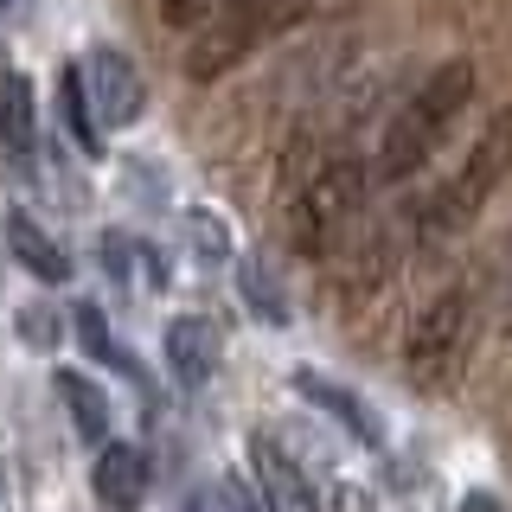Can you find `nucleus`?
<instances>
[{"label":"nucleus","mask_w":512,"mask_h":512,"mask_svg":"<svg viewBox=\"0 0 512 512\" xmlns=\"http://www.w3.org/2000/svg\"><path fill=\"white\" fill-rule=\"evenodd\" d=\"M474 103V64L468 58H448L416 84L397 116L384 122V141H378V180H410L416 167H429V154L448 141L455 116Z\"/></svg>","instance_id":"obj_1"},{"label":"nucleus","mask_w":512,"mask_h":512,"mask_svg":"<svg viewBox=\"0 0 512 512\" xmlns=\"http://www.w3.org/2000/svg\"><path fill=\"white\" fill-rule=\"evenodd\" d=\"M365 186H372V173H365L352 154H340L320 173H308V186H301L295 205H288V244L308 256V263L340 256L352 224H359V212H365Z\"/></svg>","instance_id":"obj_2"},{"label":"nucleus","mask_w":512,"mask_h":512,"mask_svg":"<svg viewBox=\"0 0 512 512\" xmlns=\"http://www.w3.org/2000/svg\"><path fill=\"white\" fill-rule=\"evenodd\" d=\"M468 346H474V301L468 288H442L404 327V378L416 391H448L468 365Z\"/></svg>","instance_id":"obj_3"},{"label":"nucleus","mask_w":512,"mask_h":512,"mask_svg":"<svg viewBox=\"0 0 512 512\" xmlns=\"http://www.w3.org/2000/svg\"><path fill=\"white\" fill-rule=\"evenodd\" d=\"M512 173V122H487L474 135V148L461 154V167L442 180V192L429 199L423 212V231L429 237H455L468 231V224L493 205V192H500V180Z\"/></svg>","instance_id":"obj_4"},{"label":"nucleus","mask_w":512,"mask_h":512,"mask_svg":"<svg viewBox=\"0 0 512 512\" xmlns=\"http://www.w3.org/2000/svg\"><path fill=\"white\" fill-rule=\"evenodd\" d=\"M77 84H84V109H90L96 135L103 128H135L148 116V84H141L135 58L116 52V45H90L84 64H77Z\"/></svg>","instance_id":"obj_5"},{"label":"nucleus","mask_w":512,"mask_h":512,"mask_svg":"<svg viewBox=\"0 0 512 512\" xmlns=\"http://www.w3.org/2000/svg\"><path fill=\"white\" fill-rule=\"evenodd\" d=\"M160 352H167V372L186 384V391H199V384L218 378V359H224V327L212 314H180L167 320V340H160Z\"/></svg>","instance_id":"obj_6"},{"label":"nucleus","mask_w":512,"mask_h":512,"mask_svg":"<svg viewBox=\"0 0 512 512\" xmlns=\"http://www.w3.org/2000/svg\"><path fill=\"white\" fill-rule=\"evenodd\" d=\"M288 384H295V391L308 397V404H314L320 416H333V423H340L352 442H365V448H384V423H378V410L365 404L359 391H346L340 378L314 372V365H295V378H288Z\"/></svg>","instance_id":"obj_7"},{"label":"nucleus","mask_w":512,"mask_h":512,"mask_svg":"<svg viewBox=\"0 0 512 512\" xmlns=\"http://www.w3.org/2000/svg\"><path fill=\"white\" fill-rule=\"evenodd\" d=\"M250 468H256V487H263L269 512H320L314 480L301 474V461L276 436H250Z\"/></svg>","instance_id":"obj_8"},{"label":"nucleus","mask_w":512,"mask_h":512,"mask_svg":"<svg viewBox=\"0 0 512 512\" xmlns=\"http://www.w3.org/2000/svg\"><path fill=\"white\" fill-rule=\"evenodd\" d=\"M90 487L109 512H135L148 500V455H141L135 442H103V455H96V468H90Z\"/></svg>","instance_id":"obj_9"},{"label":"nucleus","mask_w":512,"mask_h":512,"mask_svg":"<svg viewBox=\"0 0 512 512\" xmlns=\"http://www.w3.org/2000/svg\"><path fill=\"white\" fill-rule=\"evenodd\" d=\"M0 148L13 160H32L39 148V96H32V77L0 64Z\"/></svg>","instance_id":"obj_10"},{"label":"nucleus","mask_w":512,"mask_h":512,"mask_svg":"<svg viewBox=\"0 0 512 512\" xmlns=\"http://www.w3.org/2000/svg\"><path fill=\"white\" fill-rule=\"evenodd\" d=\"M7 250H13V263H20L26 276H39V282H71V256L58 250L52 231H39V218L13 212V218H7Z\"/></svg>","instance_id":"obj_11"},{"label":"nucleus","mask_w":512,"mask_h":512,"mask_svg":"<svg viewBox=\"0 0 512 512\" xmlns=\"http://www.w3.org/2000/svg\"><path fill=\"white\" fill-rule=\"evenodd\" d=\"M58 397H64V410H71V429L84 442H109V429H116V410H109V391L96 384L90 372H58Z\"/></svg>","instance_id":"obj_12"},{"label":"nucleus","mask_w":512,"mask_h":512,"mask_svg":"<svg viewBox=\"0 0 512 512\" xmlns=\"http://www.w3.org/2000/svg\"><path fill=\"white\" fill-rule=\"evenodd\" d=\"M103 263H109V276L128 282V288H167L160 250L148 237H135V231H103Z\"/></svg>","instance_id":"obj_13"},{"label":"nucleus","mask_w":512,"mask_h":512,"mask_svg":"<svg viewBox=\"0 0 512 512\" xmlns=\"http://www.w3.org/2000/svg\"><path fill=\"white\" fill-rule=\"evenodd\" d=\"M237 295H244V308L263 320V327H288V320H295L288 288H282V276H276L269 256H244V263H237Z\"/></svg>","instance_id":"obj_14"},{"label":"nucleus","mask_w":512,"mask_h":512,"mask_svg":"<svg viewBox=\"0 0 512 512\" xmlns=\"http://www.w3.org/2000/svg\"><path fill=\"white\" fill-rule=\"evenodd\" d=\"M71 327H77V340H84V352H90V359L116 365V372H128V378L141 384V391H148V378H141V365H135V359H128V352L116 346V333H109V320H103V308H90V301H84V308L71 314Z\"/></svg>","instance_id":"obj_15"},{"label":"nucleus","mask_w":512,"mask_h":512,"mask_svg":"<svg viewBox=\"0 0 512 512\" xmlns=\"http://www.w3.org/2000/svg\"><path fill=\"white\" fill-rule=\"evenodd\" d=\"M58 103H64V122H71L77 148H84V154L96 160V122H90V109H84V84H77V64L58 77Z\"/></svg>","instance_id":"obj_16"},{"label":"nucleus","mask_w":512,"mask_h":512,"mask_svg":"<svg viewBox=\"0 0 512 512\" xmlns=\"http://www.w3.org/2000/svg\"><path fill=\"white\" fill-rule=\"evenodd\" d=\"M186 244L199 250V263H224L231 256V237H224V224L212 212H186Z\"/></svg>","instance_id":"obj_17"},{"label":"nucleus","mask_w":512,"mask_h":512,"mask_svg":"<svg viewBox=\"0 0 512 512\" xmlns=\"http://www.w3.org/2000/svg\"><path fill=\"white\" fill-rule=\"evenodd\" d=\"M20 340H26V346H39V352H52V346L64 340L58 314H52V308H20Z\"/></svg>","instance_id":"obj_18"},{"label":"nucleus","mask_w":512,"mask_h":512,"mask_svg":"<svg viewBox=\"0 0 512 512\" xmlns=\"http://www.w3.org/2000/svg\"><path fill=\"white\" fill-rule=\"evenodd\" d=\"M160 13H167V26H192L212 13V0H160Z\"/></svg>","instance_id":"obj_19"},{"label":"nucleus","mask_w":512,"mask_h":512,"mask_svg":"<svg viewBox=\"0 0 512 512\" xmlns=\"http://www.w3.org/2000/svg\"><path fill=\"white\" fill-rule=\"evenodd\" d=\"M455 512H512L506 500H500V493H461V506Z\"/></svg>","instance_id":"obj_20"},{"label":"nucleus","mask_w":512,"mask_h":512,"mask_svg":"<svg viewBox=\"0 0 512 512\" xmlns=\"http://www.w3.org/2000/svg\"><path fill=\"white\" fill-rule=\"evenodd\" d=\"M13 7H20V0H0V13H13Z\"/></svg>","instance_id":"obj_21"}]
</instances>
